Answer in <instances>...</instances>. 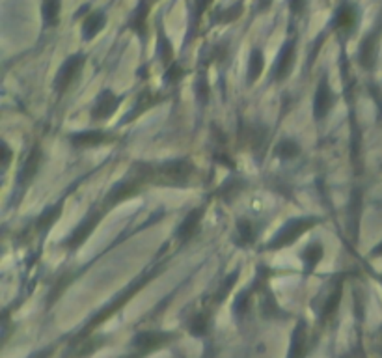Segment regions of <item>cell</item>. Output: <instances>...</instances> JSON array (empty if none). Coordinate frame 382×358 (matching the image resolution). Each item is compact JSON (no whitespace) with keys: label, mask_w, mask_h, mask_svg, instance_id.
Segmentation results:
<instances>
[{"label":"cell","mask_w":382,"mask_h":358,"mask_svg":"<svg viewBox=\"0 0 382 358\" xmlns=\"http://www.w3.org/2000/svg\"><path fill=\"white\" fill-rule=\"evenodd\" d=\"M237 234H239V243L241 245H250L256 239V229H254L250 220H239L237 222Z\"/></svg>","instance_id":"cell-23"},{"label":"cell","mask_w":382,"mask_h":358,"mask_svg":"<svg viewBox=\"0 0 382 358\" xmlns=\"http://www.w3.org/2000/svg\"><path fill=\"white\" fill-rule=\"evenodd\" d=\"M265 67V58L263 53L259 49H254L252 54H250V62H248V83L252 84L259 79V75L263 73Z\"/></svg>","instance_id":"cell-18"},{"label":"cell","mask_w":382,"mask_h":358,"mask_svg":"<svg viewBox=\"0 0 382 358\" xmlns=\"http://www.w3.org/2000/svg\"><path fill=\"white\" fill-rule=\"evenodd\" d=\"M276 153L282 158H294L300 153V146L294 140H291V138H285V140L278 144Z\"/></svg>","instance_id":"cell-24"},{"label":"cell","mask_w":382,"mask_h":358,"mask_svg":"<svg viewBox=\"0 0 382 358\" xmlns=\"http://www.w3.org/2000/svg\"><path fill=\"white\" fill-rule=\"evenodd\" d=\"M371 256H373V258H381V256H382V241L379 243V245H376L373 250H371Z\"/></svg>","instance_id":"cell-34"},{"label":"cell","mask_w":382,"mask_h":358,"mask_svg":"<svg viewBox=\"0 0 382 358\" xmlns=\"http://www.w3.org/2000/svg\"><path fill=\"white\" fill-rule=\"evenodd\" d=\"M84 64V56L83 54H75V56H71L62 64V67L58 70V75L54 79V88L56 92H65V90L69 88L71 83L75 81L76 75L81 73Z\"/></svg>","instance_id":"cell-4"},{"label":"cell","mask_w":382,"mask_h":358,"mask_svg":"<svg viewBox=\"0 0 382 358\" xmlns=\"http://www.w3.org/2000/svg\"><path fill=\"white\" fill-rule=\"evenodd\" d=\"M60 0H43V21L47 26H56L60 19Z\"/></svg>","instance_id":"cell-19"},{"label":"cell","mask_w":382,"mask_h":358,"mask_svg":"<svg viewBox=\"0 0 382 358\" xmlns=\"http://www.w3.org/2000/svg\"><path fill=\"white\" fill-rule=\"evenodd\" d=\"M358 21V13H356V8L353 4H343V6L338 8V12L334 15V29L338 30H349L354 29V24Z\"/></svg>","instance_id":"cell-14"},{"label":"cell","mask_w":382,"mask_h":358,"mask_svg":"<svg viewBox=\"0 0 382 358\" xmlns=\"http://www.w3.org/2000/svg\"><path fill=\"white\" fill-rule=\"evenodd\" d=\"M306 6V0H289V8L293 13H302Z\"/></svg>","instance_id":"cell-32"},{"label":"cell","mask_w":382,"mask_h":358,"mask_svg":"<svg viewBox=\"0 0 382 358\" xmlns=\"http://www.w3.org/2000/svg\"><path fill=\"white\" fill-rule=\"evenodd\" d=\"M172 338H174V334H170V332H159V330H146V332L136 334L135 340H133L135 357H147L149 352L157 351V349H160L163 345H168L172 341Z\"/></svg>","instance_id":"cell-3"},{"label":"cell","mask_w":382,"mask_h":358,"mask_svg":"<svg viewBox=\"0 0 382 358\" xmlns=\"http://www.w3.org/2000/svg\"><path fill=\"white\" fill-rule=\"evenodd\" d=\"M101 220V213H92L90 217H86L83 220V222L78 224L75 228V231L69 235V239H67V248H78L81 245H84L86 243V239H90V235L94 234V229L97 228V224H99Z\"/></svg>","instance_id":"cell-6"},{"label":"cell","mask_w":382,"mask_h":358,"mask_svg":"<svg viewBox=\"0 0 382 358\" xmlns=\"http://www.w3.org/2000/svg\"><path fill=\"white\" fill-rule=\"evenodd\" d=\"M211 2H213V0H200V13L206 12V8L209 6Z\"/></svg>","instance_id":"cell-35"},{"label":"cell","mask_w":382,"mask_h":358,"mask_svg":"<svg viewBox=\"0 0 382 358\" xmlns=\"http://www.w3.org/2000/svg\"><path fill=\"white\" fill-rule=\"evenodd\" d=\"M294 65V43L288 42L283 45V49L280 51V56H278L276 62V79L278 81H283L288 79V75L291 73Z\"/></svg>","instance_id":"cell-13"},{"label":"cell","mask_w":382,"mask_h":358,"mask_svg":"<svg viewBox=\"0 0 382 358\" xmlns=\"http://www.w3.org/2000/svg\"><path fill=\"white\" fill-rule=\"evenodd\" d=\"M315 224H317V218H313V217L293 218V220H289V222L285 224V226H283L276 235H274V239L271 241L269 248L276 250V248H283V247H289V245H293L300 235L306 234V231H308L310 228H313Z\"/></svg>","instance_id":"cell-2"},{"label":"cell","mask_w":382,"mask_h":358,"mask_svg":"<svg viewBox=\"0 0 382 358\" xmlns=\"http://www.w3.org/2000/svg\"><path fill=\"white\" fill-rule=\"evenodd\" d=\"M60 213H62V204L45 209V213H43L42 217L38 218V229H42L43 231V229L51 228V226L56 222V218L60 217Z\"/></svg>","instance_id":"cell-22"},{"label":"cell","mask_w":382,"mask_h":358,"mask_svg":"<svg viewBox=\"0 0 382 358\" xmlns=\"http://www.w3.org/2000/svg\"><path fill=\"white\" fill-rule=\"evenodd\" d=\"M242 13V4H233V6L226 8L222 12H218L217 21L218 23H231V21H235V19L241 17Z\"/></svg>","instance_id":"cell-27"},{"label":"cell","mask_w":382,"mask_h":358,"mask_svg":"<svg viewBox=\"0 0 382 358\" xmlns=\"http://www.w3.org/2000/svg\"><path fill=\"white\" fill-rule=\"evenodd\" d=\"M159 56L160 62H163L166 67L174 64V49H172L168 38H165L163 34L159 35Z\"/></svg>","instance_id":"cell-26"},{"label":"cell","mask_w":382,"mask_h":358,"mask_svg":"<svg viewBox=\"0 0 382 358\" xmlns=\"http://www.w3.org/2000/svg\"><path fill=\"white\" fill-rule=\"evenodd\" d=\"M340 302H341V289L338 288L334 293L330 295L329 300L324 302L323 311H321V321H323V323L330 321V319L335 316V311H338V308H340Z\"/></svg>","instance_id":"cell-21"},{"label":"cell","mask_w":382,"mask_h":358,"mask_svg":"<svg viewBox=\"0 0 382 358\" xmlns=\"http://www.w3.org/2000/svg\"><path fill=\"white\" fill-rule=\"evenodd\" d=\"M42 157L43 155L40 146L32 147V152H30V155L26 157V161H24L23 168L19 172V183H21V185H26V183L34 179L35 172L40 170V165H42Z\"/></svg>","instance_id":"cell-11"},{"label":"cell","mask_w":382,"mask_h":358,"mask_svg":"<svg viewBox=\"0 0 382 358\" xmlns=\"http://www.w3.org/2000/svg\"><path fill=\"white\" fill-rule=\"evenodd\" d=\"M198 97H200V101H206L207 99V95H209V84L206 83V79L201 76L200 81H198Z\"/></svg>","instance_id":"cell-31"},{"label":"cell","mask_w":382,"mask_h":358,"mask_svg":"<svg viewBox=\"0 0 382 358\" xmlns=\"http://www.w3.org/2000/svg\"><path fill=\"white\" fill-rule=\"evenodd\" d=\"M201 217H204V209H192V211L188 213L187 217L183 218V222L179 224V228H177L176 235L177 239H181V241H188V239H192L196 235V231L200 229V222Z\"/></svg>","instance_id":"cell-9"},{"label":"cell","mask_w":382,"mask_h":358,"mask_svg":"<svg viewBox=\"0 0 382 358\" xmlns=\"http://www.w3.org/2000/svg\"><path fill=\"white\" fill-rule=\"evenodd\" d=\"M323 245L321 243H313V245H310V247L306 248L304 254H302V259H304L306 263V269L312 270L315 265L321 261V258H323Z\"/></svg>","instance_id":"cell-20"},{"label":"cell","mask_w":382,"mask_h":358,"mask_svg":"<svg viewBox=\"0 0 382 358\" xmlns=\"http://www.w3.org/2000/svg\"><path fill=\"white\" fill-rule=\"evenodd\" d=\"M188 329H190V334L194 336H204L209 329V319H207L206 314H196L192 317V321L188 325Z\"/></svg>","instance_id":"cell-25"},{"label":"cell","mask_w":382,"mask_h":358,"mask_svg":"<svg viewBox=\"0 0 382 358\" xmlns=\"http://www.w3.org/2000/svg\"><path fill=\"white\" fill-rule=\"evenodd\" d=\"M192 172H194V166L190 165V161L179 158V161H170L157 168H151V179L159 185L183 187L188 183V177L192 176Z\"/></svg>","instance_id":"cell-1"},{"label":"cell","mask_w":382,"mask_h":358,"mask_svg":"<svg viewBox=\"0 0 382 358\" xmlns=\"http://www.w3.org/2000/svg\"><path fill=\"white\" fill-rule=\"evenodd\" d=\"M0 152H2V166H4V168H8V165H10V158H12V149H10V147L4 144Z\"/></svg>","instance_id":"cell-33"},{"label":"cell","mask_w":382,"mask_h":358,"mask_svg":"<svg viewBox=\"0 0 382 358\" xmlns=\"http://www.w3.org/2000/svg\"><path fill=\"white\" fill-rule=\"evenodd\" d=\"M248 297H250V291H242V293L237 297L235 304H233V310H235V314L239 317H242L248 311V306H250V299H248Z\"/></svg>","instance_id":"cell-28"},{"label":"cell","mask_w":382,"mask_h":358,"mask_svg":"<svg viewBox=\"0 0 382 358\" xmlns=\"http://www.w3.org/2000/svg\"><path fill=\"white\" fill-rule=\"evenodd\" d=\"M376 42H379V34H369L365 35L364 42L358 49V62L362 67L365 70H371L375 65L376 58Z\"/></svg>","instance_id":"cell-12"},{"label":"cell","mask_w":382,"mask_h":358,"mask_svg":"<svg viewBox=\"0 0 382 358\" xmlns=\"http://www.w3.org/2000/svg\"><path fill=\"white\" fill-rule=\"evenodd\" d=\"M237 276H239V272H233V275L228 276V280H226V282H222V286H220V289H218V293H217V300H222L224 297L228 295L229 289L233 288V284H235Z\"/></svg>","instance_id":"cell-30"},{"label":"cell","mask_w":382,"mask_h":358,"mask_svg":"<svg viewBox=\"0 0 382 358\" xmlns=\"http://www.w3.org/2000/svg\"><path fill=\"white\" fill-rule=\"evenodd\" d=\"M381 280H382V276H381Z\"/></svg>","instance_id":"cell-36"},{"label":"cell","mask_w":382,"mask_h":358,"mask_svg":"<svg viewBox=\"0 0 382 358\" xmlns=\"http://www.w3.org/2000/svg\"><path fill=\"white\" fill-rule=\"evenodd\" d=\"M142 181H144L142 177H133V179H125V181L118 183V185L108 193V196H106L105 206L114 207L118 206V204H122V202L129 200V198L136 196V194L140 193Z\"/></svg>","instance_id":"cell-5"},{"label":"cell","mask_w":382,"mask_h":358,"mask_svg":"<svg viewBox=\"0 0 382 358\" xmlns=\"http://www.w3.org/2000/svg\"><path fill=\"white\" fill-rule=\"evenodd\" d=\"M183 75V70L181 65L177 64V62H174L172 65H168V70H166V83H176V81H179Z\"/></svg>","instance_id":"cell-29"},{"label":"cell","mask_w":382,"mask_h":358,"mask_svg":"<svg viewBox=\"0 0 382 358\" xmlns=\"http://www.w3.org/2000/svg\"><path fill=\"white\" fill-rule=\"evenodd\" d=\"M106 24V17L103 12H92L83 23V38L84 40H94Z\"/></svg>","instance_id":"cell-17"},{"label":"cell","mask_w":382,"mask_h":358,"mask_svg":"<svg viewBox=\"0 0 382 358\" xmlns=\"http://www.w3.org/2000/svg\"><path fill=\"white\" fill-rule=\"evenodd\" d=\"M110 140V136L105 131H83V133H75L71 136V144L75 147H95L105 144V142Z\"/></svg>","instance_id":"cell-10"},{"label":"cell","mask_w":382,"mask_h":358,"mask_svg":"<svg viewBox=\"0 0 382 358\" xmlns=\"http://www.w3.org/2000/svg\"><path fill=\"white\" fill-rule=\"evenodd\" d=\"M332 103H334V94L330 90L329 81L323 79L319 83L315 97H313V116H315V120H323L330 112V108H332Z\"/></svg>","instance_id":"cell-7"},{"label":"cell","mask_w":382,"mask_h":358,"mask_svg":"<svg viewBox=\"0 0 382 358\" xmlns=\"http://www.w3.org/2000/svg\"><path fill=\"white\" fill-rule=\"evenodd\" d=\"M147 15H149V0H142L138 8L133 13V17H131L129 26L133 29L135 34H138L144 40L146 38V30H147Z\"/></svg>","instance_id":"cell-16"},{"label":"cell","mask_w":382,"mask_h":358,"mask_svg":"<svg viewBox=\"0 0 382 358\" xmlns=\"http://www.w3.org/2000/svg\"><path fill=\"white\" fill-rule=\"evenodd\" d=\"M306 323L300 321L293 330V336H291V345H289L288 358H304L306 349H308V343H306Z\"/></svg>","instance_id":"cell-15"},{"label":"cell","mask_w":382,"mask_h":358,"mask_svg":"<svg viewBox=\"0 0 382 358\" xmlns=\"http://www.w3.org/2000/svg\"><path fill=\"white\" fill-rule=\"evenodd\" d=\"M119 103H122V97L112 94L110 90H105V92L97 97V101H95L92 116H94V120H106V117H110L112 114L116 112Z\"/></svg>","instance_id":"cell-8"}]
</instances>
